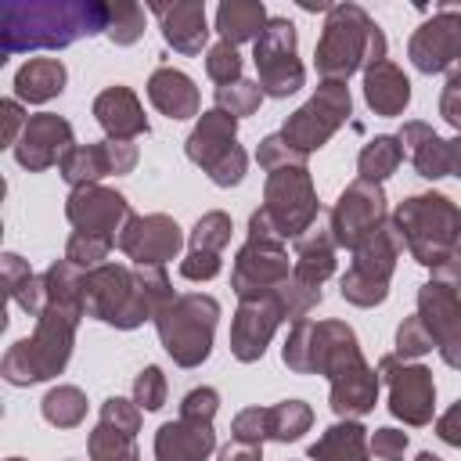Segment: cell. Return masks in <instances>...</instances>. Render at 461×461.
Masks as SVG:
<instances>
[{
	"label": "cell",
	"instance_id": "39",
	"mask_svg": "<svg viewBox=\"0 0 461 461\" xmlns=\"http://www.w3.org/2000/svg\"><path fill=\"white\" fill-rule=\"evenodd\" d=\"M104 36L115 43V47H130L144 36V7L140 4H130V0H115L108 4V25H104Z\"/></svg>",
	"mask_w": 461,
	"mask_h": 461
},
{
	"label": "cell",
	"instance_id": "42",
	"mask_svg": "<svg viewBox=\"0 0 461 461\" xmlns=\"http://www.w3.org/2000/svg\"><path fill=\"white\" fill-rule=\"evenodd\" d=\"M112 245H115V241H104V238H90V234L72 230V238H68V245H65V259L76 263L79 270H94V267H104Z\"/></svg>",
	"mask_w": 461,
	"mask_h": 461
},
{
	"label": "cell",
	"instance_id": "46",
	"mask_svg": "<svg viewBox=\"0 0 461 461\" xmlns=\"http://www.w3.org/2000/svg\"><path fill=\"white\" fill-rule=\"evenodd\" d=\"M133 403H137L140 411H158V407L166 403V375H162V367L148 364V367L133 378Z\"/></svg>",
	"mask_w": 461,
	"mask_h": 461
},
{
	"label": "cell",
	"instance_id": "37",
	"mask_svg": "<svg viewBox=\"0 0 461 461\" xmlns=\"http://www.w3.org/2000/svg\"><path fill=\"white\" fill-rule=\"evenodd\" d=\"M310 425H313V411L303 400H281L267 407V429H270V439L277 443H295L303 432H310Z\"/></svg>",
	"mask_w": 461,
	"mask_h": 461
},
{
	"label": "cell",
	"instance_id": "32",
	"mask_svg": "<svg viewBox=\"0 0 461 461\" xmlns=\"http://www.w3.org/2000/svg\"><path fill=\"white\" fill-rule=\"evenodd\" d=\"M65 79H68V72L58 58H29L14 72V94H18V101L43 104L65 90Z\"/></svg>",
	"mask_w": 461,
	"mask_h": 461
},
{
	"label": "cell",
	"instance_id": "1",
	"mask_svg": "<svg viewBox=\"0 0 461 461\" xmlns=\"http://www.w3.org/2000/svg\"><path fill=\"white\" fill-rule=\"evenodd\" d=\"M83 274L76 263L58 259L43 274L47 288V306L36 317V331L29 339H18L0 364V375L11 385H36L65 371L72 346H76V328L83 313Z\"/></svg>",
	"mask_w": 461,
	"mask_h": 461
},
{
	"label": "cell",
	"instance_id": "9",
	"mask_svg": "<svg viewBox=\"0 0 461 461\" xmlns=\"http://www.w3.org/2000/svg\"><path fill=\"white\" fill-rule=\"evenodd\" d=\"M184 151H187V158L194 166H202V173L216 187L241 184L245 166H249V155L238 144V119L227 115V112H220V108H209V112L198 115L194 130L187 133Z\"/></svg>",
	"mask_w": 461,
	"mask_h": 461
},
{
	"label": "cell",
	"instance_id": "30",
	"mask_svg": "<svg viewBox=\"0 0 461 461\" xmlns=\"http://www.w3.org/2000/svg\"><path fill=\"white\" fill-rule=\"evenodd\" d=\"M335 249L339 245L331 238V227L313 223L306 234L295 238V267H292V277H299L303 285L321 288L335 274Z\"/></svg>",
	"mask_w": 461,
	"mask_h": 461
},
{
	"label": "cell",
	"instance_id": "38",
	"mask_svg": "<svg viewBox=\"0 0 461 461\" xmlns=\"http://www.w3.org/2000/svg\"><path fill=\"white\" fill-rule=\"evenodd\" d=\"M86 450H90V461H140L137 436H130L115 425H104V421H97V429L90 432Z\"/></svg>",
	"mask_w": 461,
	"mask_h": 461
},
{
	"label": "cell",
	"instance_id": "18",
	"mask_svg": "<svg viewBox=\"0 0 461 461\" xmlns=\"http://www.w3.org/2000/svg\"><path fill=\"white\" fill-rule=\"evenodd\" d=\"M115 245L126 259H133V267H166L169 259H176L184 234L173 216L151 212V216H130Z\"/></svg>",
	"mask_w": 461,
	"mask_h": 461
},
{
	"label": "cell",
	"instance_id": "50",
	"mask_svg": "<svg viewBox=\"0 0 461 461\" xmlns=\"http://www.w3.org/2000/svg\"><path fill=\"white\" fill-rule=\"evenodd\" d=\"M407 432H400V429H375V436H371V454L378 457V461H403V454H407Z\"/></svg>",
	"mask_w": 461,
	"mask_h": 461
},
{
	"label": "cell",
	"instance_id": "17",
	"mask_svg": "<svg viewBox=\"0 0 461 461\" xmlns=\"http://www.w3.org/2000/svg\"><path fill=\"white\" fill-rule=\"evenodd\" d=\"M65 216L79 234L115 241L133 212H130L126 194H119L112 187H101V184H90V187H76L65 198Z\"/></svg>",
	"mask_w": 461,
	"mask_h": 461
},
{
	"label": "cell",
	"instance_id": "22",
	"mask_svg": "<svg viewBox=\"0 0 461 461\" xmlns=\"http://www.w3.org/2000/svg\"><path fill=\"white\" fill-rule=\"evenodd\" d=\"M72 148H76L72 122L54 115V112H40V115H29V122H25V130L14 144V158L29 173H43L50 166H61V158Z\"/></svg>",
	"mask_w": 461,
	"mask_h": 461
},
{
	"label": "cell",
	"instance_id": "27",
	"mask_svg": "<svg viewBox=\"0 0 461 461\" xmlns=\"http://www.w3.org/2000/svg\"><path fill=\"white\" fill-rule=\"evenodd\" d=\"M148 101L166 115V119H194L202 112L198 86L191 83L187 72L162 65L148 76Z\"/></svg>",
	"mask_w": 461,
	"mask_h": 461
},
{
	"label": "cell",
	"instance_id": "45",
	"mask_svg": "<svg viewBox=\"0 0 461 461\" xmlns=\"http://www.w3.org/2000/svg\"><path fill=\"white\" fill-rule=\"evenodd\" d=\"M432 346H436V342H432V335H429V328L421 324L418 313L400 321V328H396V357H400V360H414V357L429 353Z\"/></svg>",
	"mask_w": 461,
	"mask_h": 461
},
{
	"label": "cell",
	"instance_id": "43",
	"mask_svg": "<svg viewBox=\"0 0 461 461\" xmlns=\"http://www.w3.org/2000/svg\"><path fill=\"white\" fill-rule=\"evenodd\" d=\"M205 76L212 79V83H220V86H227V83H238L241 79V58H238V47H230V43H212L209 47V54H205Z\"/></svg>",
	"mask_w": 461,
	"mask_h": 461
},
{
	"label": "cell",
	"instance_id": "33",
	"mask_svg": "<svg viewBox=\"0 0 461 461\" xmlns=\"http://www.w3.org/2000/svg\"><path fill=\"white\" fill-rule=\"evenodd\" d=\"M267 7L263 0H223L216 7V29H220V40L238 47V43H249V40H259V32L267 29Z\"/></svg>",
	"mask_w": 461,
	"mask_h": 461
},
{
	"label": "cell",
	"instance_id": "20",
	"mask_svg": "<svg viewBox=\"0 0 461 461\" xmlns=\"http://www.w3.org/2000/svg\"><path fill=\"white\" fill-rule=\"evenodd\" d=\"M137 158H140V151H137L133 140L76 144V148L61 158L58 173H61L65 184H72V191H76V187H90V184H97V180L108 176V173H115V176L130 173V169L137 166Z\"/></svg>",
	"mask_w": 461,
	"mask_h": 461
},
{
	"label": "cell",
	"instance_id": "25",
	"mask_svg": "<svg viewBox=\"0 0 461 461\" xmlns=\"http://www.w3.org/2000/svg\"><path fill=\"white\" fill-rule=\"evenodd\" d=\"M212 450H216L212 421L176 418L158 425L155 432V461H209Z\"/></svg>",
	"mask_w": 461,
	"mask_h": 461
},
{
	"label": "cell",
	"instance_id": "60",
	"mask_svg": "<svg viewBox=\"0 0 461 461\" xmlns=\"http://www.w3.org/2000/svg\"><path fill=\"white\" fill-rule=\"evenodd\" d=\"M7 461H25V457H7Z\"/></svg>",
	"mask_w": 461,
	"mask_h": 461
},
{
	"label": "cell",
	"instance_id": "52",
	"mask_svg": "<svg viewBox=\"0 0 461 461\" xmlns=\"http://www.w3.org/2000/svg\"><path fill=\"white\" fill-rule=\"evenodd\" d=\"M0 112H4V144H18V137H22V130H25V122H29V115H22V104L18 101H4L0 104Z\"/></svg>",
	"mask_w": 461,
	"mask_h": 461
},
{
	"label": "cell",
	"instance_id": "34",
	"mask_svg": "<svg viewBox=\"0 0 461 461\" xmlns=\"http://www.w3.org/2000/svg\"><path fill=\"white\" fill-rule=\"evenodd\" d=\"M0 270H4V288L7 295L29 313V317H40L43 306H47V288H43V277H36L29 270V263L14 252H4L0 259Z\"/></svg>",
	"mask_w": 461,
	"mask_h": 461
},
{
	"label": "cell",
	"instance_id": "26",
	"mask_svg": "<svg viewBox=\"0 0 461 461\" xmlns=\"http://www.w3.org/2000/svg\"><path fill=\"white\" fill-rule=\"evenodd\" d=\"M94 119L101 122V130L108 133V140H133L140 133H148V119L144 108L137 101V94L122 83L104 86L94 97Z\"/></svg>",
	"mask_w": 461,
	"mask_h": 461
},
{
	"label": "cell",
	"instance_id": "51",
	"mask_svg": "<svg viewBox=\"0 0 461 461\" xmlns=\"http://www.w3.org/2000/svg\"><path fill=\"white\" fill-rule=\"evenodd\" d=\"M220 274V256L216 252H187L180 259V277L184 281H212Z\"/></svg>",
	"mask_w": 461,
	"mask_h": 461
},
{
	"label": "cell",
	"instance_id": "21",
	"mask_svg": "<svg viewBox=\"0 0 461 461\" xmlns=\"http://www.w3.org/2000/svg\"><path fill=\"white\" fill-rule=\"evenodd\" d=\"M407 58L418 72H450L461 61V14L436 11L429 22H421L407 43Z\"/></svg>",
	"mask_w": 461,
	"mask_h": 461
},
{
	"label": "cell",
	"instance_id": "11",
	"mask_svg": "<svg viewBox=\"0 0 461 461\" xmlns=\"http://www.w3.org/2000/svg\"><path fill=\"white\" fill-rule=\"evenodd\" d=\"M263 216L270 220V227L277 230L281 241H295L299 234H306L317 223V187L310 180L306 166H285L267 173V187H263Z\"/></svg>",
	"mask_w": 461,
	"mask_h": 461
},
{
	"label": "cell",
	"instance_id": "57",
	"mask_svg": "<svg viewBox=\"0 0 461 461\" xmlns=\"http://www.w3.org/2000/svg\"><path fill=\"white\" fill-rule=\"evenodd\" d=\"M447 79H450V83H461V61H457V65L447 72Z\"/></svg>",
	"mask_w": 461,
	"mask_h": 461
},
{
	"label": "cell",
	"instance_id": "41",
	"mask_svg": "<svg viewBox=\"0 0 461 461\" xmlns=\"http://www.w3.org/2000/svg\"><path fill=\"white\" fill-rule=\"evenodd\" d=\"M263 101V90L259 83H249V79H238V83H227V86H216V108L241 119V115H252Z\"/></svg>",
	"mask_w": 461,
	"mask_h": 461
},
{
	"label": "cell",
	"instance_id": "56",
	"mask_svg": "<svg viewBox=\"0 0 461 461\" xmlns=\"http://www.w3.org/2000/svg\"><path fill=\"white\" fill-rule=\"evenodd\" d=\"M447 151H450V176L461 180V133L454 140H447Z\"/></svg>",
	"mask_w": 461,
	"mask_h": 461
},
{
	"label": "cell",
	"instance_id": "6",
	"mask_svg": "<svg viewBox=\"0 0 461 461\" xmlns=\"http://www.w3.org/2000/svg\"><path fill=\"white\" fill-rule=\"evenodd\" d=\"M220 321V303L202 292L173 295L158 313H155V331L162 349L173 357L180 367H198L212 353V335Z\"/></svg>",
	"mask_w": 461,
	"mask_h": 461
},
{
	"label": "cell",
	"instance_id": "19",
	"mask_svg": "<svg viewBox=\"0 0 461 461\" xmlns=\"http://www.w3.org/2000/svg\"><path fill=\"white\" fill-rule=\"evenodd\" d=\"M418 317L429 328L447 367L461 371V292L429 281L418 288Z\"/></svg>",
	"mask_w": 461,
	"mask_h": 461
},
{
	"label": "cell",
	"instance_id": "47",
	"mask_svg": "<svg viewBox=\"0 0 461 461\" xmlns=\"http://www.w3.org/2000/svg\"><path fill=\"white\" fill-rule=\"evenodd\" d=\"M101 421H104V425H115V429H122V432H130V436H137V432H140V407H137L133 400L108 396V400L101 403Z\"/></svg>",
	"mask_w": 461,
	"mask_h": 461
},
{
	"label": "cell",
	"instance_id": "5",
	"mask_svg": "<svg viewBox=\"0 0 461 461\" xmlns=\"http://www.w3.org/2000/svg\"><path fill=\"white\" fill-rule=\"evenodd\" d=\"M396 230L403 234V249L411 252L414 263L436 270L457 245L461 234V209L439 194V191H425V194H411L396 205L393 212Z\"/></svg>",
	"mask_w": 461,
	"mask_h": 461
},
{
	"label": "cell",
	"instance_id": "59",
	"mask_svg": "<svg viewBox=\"0 0 461 461\" xmlns=\"http://www.w3.org/2000/svg\"><path fill=\"white\" fill-rule=\"evenodd\" d=\"M454 259H461V234H457V245H454V252H450Z\"/></svg>",
	"mask_w": 461,
	"mask_h": 461
},
{
	"label": "cell",
	"instance_id": "13",
	"mask_svg": "<svg viewBox=\"0 0 461 461\" xmlns=\"http://www.w3.org/2000/svg\"><path fill=\"white\" fill-rule=\"evenodd\" d=\"M252 61L259 72V90L263 97H288L303 86L306 68L299 61V36L288 18H270L267 29L259 32L252 47Z\"/></svg>",
	"mask_w": 461,
	"mask_h": 461
},
{
	"label": "cell",
	"instance_id": "3",
	"mask_svg": "<svg viewBox=\"0 0 461 461\" xmlns=\"http://www.w3.org/2000/svg\"><path fill=\"white\" fill-rule=\"evenodd\" d=\"M169 299H173V288L162 267L104 263L83 274V313L119 331L155 321V313Z\"/></svg>",
	"mask_w": 461,
	"mask_h": 461
},
{
	"label": "cell",
	"instance_id": "10",
	"mask_svg": "<svg viewBox=\"0 0 461 461\" xmlns=\"http://www.w3.org/2000/svg\"><path fill=\"white\" fill-rule=\"evenodd\" d=\"M400 252H403V234L389 220L375 238H367L360 249H353V263L339 281L342 299L360 306V310H371V306L385 303Z\"/></svg>",
	"mask_w": 461,
	"mask_h": 461
},
{
	"label": "cell",
	"instance_id": "16",
	"mask_svg": "<svg viewBox=\"0 0 461 461\" xmlns=\"http://www.w3.org/2000/svg\"><path fill=\"white\" fill-rule=\"evenodd\" d=\"M285 321H292V317H288L281 285H277L270 295L241 299V303H238V313H234V324H230V353H234V360L256 364V360L267 353L274 331H277Z\"/></svg>",
	"mask_w": 461,
	"mask_h": 461
},
{
	"label": "cell",
	"instance_id": "24",
	"mask_svg": "<svg viewBox=\"0 0 461 461\" xmlns=\"http://www.w3.org/2000/svg\"><path fill=\"white\" fill-rule=\"evenodd\" d=\"M148 11L158 18L162 25V40L176 50V54H202L205 40H209V25H205V4L202 0H173V4H148Z\"/></svg>",
	"mask_w": 461,
	"mask_h": 461
},
{
	"label": "cell",
	"instance_id": "44",
	"mask_svg": "<svg viewBox=\"0 0 461 461\" xmlns=\"http://www.w3.org/2000/svg\"><path fill=\"white\" fill-rule=\"evenodd\" d=\"M306 158L310 155H303V151H295L281 133H270V137H263L259 140V151H256V162L267 169V173H274V169H285V166H306Z\"/></svg>",
	"mask_w": 461,
	"mask_h": 461
},
{
	"label": "cell",
	"instance_id": "14",
	"mask_svg": "<svg viewBox=\"0 0 461 461\" xmlns=\"http://www.w3.org/2000/svg\"><path fill=\"white\" fill-rule=\"evenodd\" d=\"M389 223V205H385V191L382 184L371 180H353L346 184V191L339 194V202L328 212V227L339 249H360L367 238H375L382 227Z\"/></svg>",
	"mask_w": 461,
	"mask_h": 461
},
{
	"label": "cell",
	"instance_id": "8",
	"mask_svg": "<svg viewBox=\"0 0 461 461\" xmlns=\"http://www.w3.org/2000/svg\"><path fill=\"white\" fill-rule=\"evenodd\" d=\"M288 277H292V270H288L285 241L277 238V230L270 227L263 209H256L249 216V241L234 256L230 288L238 299H256V295H270Z\"/></svg>",
	"mask_w": 461,
	"mask_h": 461
},
{
	"label": "cell",
	"instance_id": "36",
	"mask_svg": "<svg viewBox=\"0 0 461 461\" xmlns=\"http://www.w3.org/2000/svg\"><path fill=\"white\" fill-rule=\"evenodd\" d=\"M40 411L54 429H76L86 418V396L79 385H54L40 400Z\"/></svg>",
	"mask_w": 461,
	"mask_h": 461
},
{
	"label": "cell",
	"instance_id": "54",
	"mask_svg": "<svg viewBox=\"0 0 461 461\" xmlns=\"http://www.w3.org/2000/svg\"><path fill=\"white\" fill-rule=\"evenodd\" d=\"M436 436L443 443H450V447H461V400L436 418Z\"/></svg>",
	"mask_w": 461,
	"mask_h": 461
},
{
	"label": "cell",
	"instance_id": "7",
	"mask_svg": "<svg viewBox=\"0 0 461 461\" xmlns=\"http://www.w3.org/2000/svg\"><path fill=\"white\" fill-rule=\"evenodd\" d=\"M364 357L357 331L346 321H295L281 346V360L295 375H324L331 378L349 360Z\"/></svg>",
	"mask_w": 461,
	"mask_h": 461
},
{
	"label": "cell",
	"instance_id": "49",
	"mask_svg": "<svg viewBox=\"0 0 461 461\" xmlns=\"http://www.w3.org/2000/svg\"><path fill=\"white\" fill-rule=\"evenodd\" d=\"M220 411V393L209 389V385H198L191 389L184 400H180V418H198V421H212Z\"/></svg>",
	"mask_w": 461,
	"mask_h": 461
},
{
	"label": "cell",
	"instance_id": "12",
	"mask_svg": "<svg viewBox=\"0 0 461 461\" xmlns=\"http://www.w3.org/2000/svg\"><path fill=\"white\" fill-rule=\"evenodd\" d=\"M349 112H353L349 86H346V83H335V79H321V86L310 94V101L299 104V108L285 119L281 137H285L295 151L310 155V151L324 148V144L339 133V126L349 119Z\"/></svg>",
	"mask_w": 461,
	"mask_h": 461
},
{
	"label": "cell",
	"instance_id": "35",
	"mask_svg": "<svg viewBox=\"0 0 461 461\" xmlns=\"http://www.w3.org/2000/svg\"><path fill=\"white\" fill-rule=\"evenodd\" d=\"M400 162H403L400 137L378 133V137H371V140L360 148V155H357V173H360V180L382 184V180H389V176L400 169Z\"/></svg>",
	"mask_w": 461,
	"mask_h": 461
},
{
	"label": "cell",
	"instance_id": "55",
	"mask_svg": "<svg viewBox=\"0 0 461 461\" xmlns=\"http://www.w3.org/2000/svg\"><path fill=\"white\" fill-rule=\"evenodd\" d=\"M220 461H263V447H259V443L230 439V443L220 450Z\"/></svg>",
	"mask_w": 461,
	"mask_h": 461
},
{
	"label": "cell",
	"instance_id": "15",
	"mask_svg": "<svg viewBox=\"0 0 461 461\" xmlns=\"http://www.w3.org/2000/svg\"><path fill=\"white\" fill-rule=\"evenodd\" d=\"M378 378L389 389V414L400 418L411 429H421L432 421L436 411V382L425 364H407L396 353L378 360Z\"/></svg>",
	"mask_w": 461,
	"mask_h": 461
},
{
	"label": "cell",
	"instance_id": "53",
	"mask_svg": "<svg viewBox=\"0 0 461 461\" xmlns=\"http://www.w3.org/2000/svg\"><path fill=\"white\" fill-rule=\"evenodd\" d=\"M439 115H443V122H450L461 133V83L447 79V86L439 94Z\"/></svg>",
	"mask_w": 461,
	"mask_h": 461
},
{
	"label": "cell",
	"instance_id": "40",
	"mask_svg": "<svg viewBox=\"0 0 461 461\" xmlns=\"http://www.w3.org/2000/svg\"><path fill=\"white\" fill-rule=\"evenodd\" d=\"M230 230H234V223L227 212H220V209L205 212L191 230V252H216L220 256L230 245Z\"/></svg>",
	"mask_w": 461,
	"mask_h": 461
},
{
	"label": "cell",
	"instance_id": "4",
	"mask_svg": "<svg viewBox=\"0 0 461 461\" xmlns=\"http://www.w3.org/2000/svg\"><path fill=\"white\" fill-rule=\"evenodd\" d=\"M385 61V32L360 4H331L317 40V76L346 83L353 72Z\"/></svg>",
	"mask_w": 461,
	"mask_h": 461
},
{
	"label": "cell",
	"instance_id": "31",
	"mask_svg": "<svg viewBox=\"0 0 461 461\" xmlns=\"http://www.w3.org/2000/svg\"><path fill=\"white\" fill-rule=\"evenodd\" d=\"M310 461H367V429L353 418H342L324 429L317 443L306 450Z\"/></svg>",
	"mask_w": 461,
	"mask_h": 461
},
{
	"label": "cell",
	"instance_id": "23",
	"mask_svg": "<svg viewBox=\"0 0 461 461\" xmlns=\"http://www.w3.org/2000/svg\"><path fill=\"white\" fill-rule=\"evenodd\" d=\"M328 385H331L328 389V403H331V411L339 418H353L357 421L367 411H375V403H378V375L364 357H357L346 367H339L328 378Z\"/></svg>",
	"mask_w": 461,
	"mask_h": 461
},
{
	"label": "cell",
	"instance_id": "28",
	"mask_svg": "<svg viewBox=\"0 0 461 461\" xmlns=\"http://www.w3.org/2000/svg\"><path fill=\"white\" fill-rule=\"evenodd\" d=\"M400 137V148H403V158H411L414 173L425 176V180H439V176H450V151H447V140L421 119H411L403 122V130L396 133Z\"/></svg>",
	"mask_w": 461,
	"mask_h": 461
},
{
	"label": "cell",
	"instance_id": "29",
	"mask_svg": "<svg viewBox=\"0 0 461 461\" xmlns=\"http://www.w3.org/2000/svg\"><path fill=\"white\" fill-rule=\"evenodd\" d=\"M364 101L375 115H385V119L403 115V108L411 104V79L389 58L378 65H367L364 68Z\"/></svg>",
	"mask_w": 461,
	"mask_h": 461
},
{
	"label": "cell",
	"instance_id": "2",
	"mask_svg": "<svg viewBox=\"0 0 461 461\" xmlns=\"http://www.w3.org/2000/svg\"><path fill=\"white\" fill-rule=\"evenodd\" d=\"M108 25V4L97 0H4L0 4V50H61Z\"/></svg>",
	"mask_w": 461,
	"mask_h": 461
},
{
	"label": "cell",
	"instance_id": "58",
	"mask_svg": "<svg viewBox=\"0 0 461 461\" xmlns=\"http://www.w3.org/2000/svg\"><path fill=\"white\" fill-rule=\"evenodd\" d=\"M414 461H443V457H439V454H432V450H421Z\"/></svg>",
	"mask_w": 461,
	"mask_h": 461
},
{
	"label": "cell",
	"instance_id": "48",
	"mask_svg": "<svg viewBox=\"0 0 461 461\" xmlns=\"http://www.w3.org/2000/svg\"><path fill=\"white\" fill-rule=\"evenodd\" d=\"M230 439H241V443H259L270 439V429H267V407H245L234 421H230Z\"/></svg>",
	"mask_w": 461,
	"mask_h": 461
}]
</instances>
